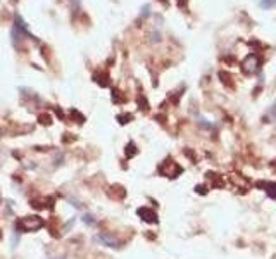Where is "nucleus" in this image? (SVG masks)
<instances>
[{"label":"nucleus","mask_w":276,"mask_h":259,"mask_svg":"<svg viewBox=\"0 0 276 259\" xmlns=\"http://www.w3.org/2000/svg\"><path fill=\"white\" fill-rule=\"evenodd\" d=\"M181 166L178 163H174L173 159H166L164 163H161L159 166V173L162 176H168V178H176L178 175H181Z\"/></svg>","instance_id":"nucleus-2"},{"label":"nucleus","mask_w":276,"mask_h":259,"mask_svg":"<svg viewBox=\"0 0 276 259\" xmlns=\"http://www.w3.org/2000/svg\"><path fill=\"white\" fill-rule=\"evenodd\" d=\"M138 216H140L144 221H147V223H157L156 211H152V209H149V208H140V209H138Z\"/></svg>","instance_id":"nucleus-4"},{"label":"nucleus","mask_w":276,"mask_h":259,"mask_svg":"<svg viewBox=\"0 0 276 259\" xmlns=\"http://www.w3.org/2000/svg\"><path fill=\"white\" fill-rule=\"evenodd\" d=\"M126 154H128V157H131V156H135L136 154V149H135V144H133V142L126 147Z\"/></svg>","instance_id":"nucleus-6"},{"label":"nucleus","mask_w":276,"mask_h":259,"mask_svg":"<svg viewBox=\"0 0 276 259\" xmlns=\"http://www.w3.org/2000/svg\"><path fill=\"white\" fill-rule=\"evenodd\" d=\"M16 226H18L19 232H36V230L43 226V221L42 218L38 216H28V218H21Z\"/></svg>","instance_id":"nucleus-1"},{"label":"nucleus","mask_w":276,"mask_h":259,"mask_svg":"<svg viewBox=\"0 0 276 259\" xmlns=\"http://www.w3.org/2000/svg\"><path fill=\"white\" fill-rule=\"evenodd\" d=\"M259 66H261V59H259L255 54H250V55H247V57L243 59L242 71L245 73V75H254V73L259 71Z\"/></svg>","instance_id":"nucleus-3"},{"label":"nucleus","mask_w":276,"mask_h":259,"mask_svg":"<svg viewBox=\"0 0 276 259\" xmlns=\"http://www.w3.org/2000/svg\"><path fill=\"white\" fill-rule=\"evenodd\" d=\"M259 187H264L266 192L269 193V197H273V199H276V183H259Z\"/></svg>","instance_id":"nucleus-5"},{"label":"nucleus","mask_w":276,"mask_h":259,"mask_svg":"<svg viewBox=\"0 0 276 259\" xmlns=\"http://www.w3.org/2000/svg\"><path fill=\"white\" fill-rule=\"evenodd\" d=\"M274 4H276V0H262L261 6H262V7H266V9H267V7L274 6Z\"/></svg>","instance_id":"nucleus-7"},{"label":"nucleus","mask_w":276,"mask_h":259,"mask_svg":"<svg viewBox=\"0 0 276 259\" xmlns=\"http://www.w3.org/2000/svg\"><path fill=\"white\" fill-rule=\"evenodd\" d=\"M180 2H181V0H180Z\"/></svg>","instance_id":"nucleus-8"}]
</instances>
